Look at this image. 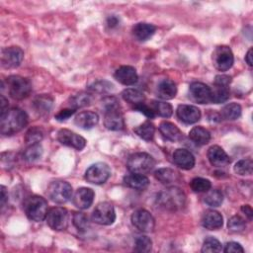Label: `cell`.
Segmentation results:
<instances>
[{"label": "cell", "mask_w": 253, "mask_h": 253, "mask_svg": "<svg viewBox=\"0 0 253 253\" xmlns=\"http://www.w3.org/2000/svg\"><path fill=\"white\" fill-rule=\"evenodd\" d=\"M123 99L127 102L130 105H138L140 103H143L145 100V96L142 92H140L137 89L134 88H126L122 93Z\"/></svg>", "instance_id": "cell-32"}, {"label": "cell", "mask_w": 253, "mask_h": 253, "mask_svg": "<svg viewBox=\"0 0 253 253\" xmlns=\"http://www.w3.org/2000/svg\"><path fill=\"white\" fill-rule=\"evenodd\" d=\"M190 187L196 193H204L211 188V183L209 179L196 177L190 182Z\"/></svg>", "instance_id": "cell-39"}, {"label": "cell", "mask_w": 253, "mask_h": 253, "mask_svg": "<svg viewBox=\"0 0 253 253\" xmlns=\"http://www.w3.org/2000/svg\"><path fill=\"white\" fill-rule=\"evenodd\" d=\"M241 211H242V212L248 217V219H252L253 211H252V208H251L249 205H243V206L241 207Z\"/></svg>", "instance_id": "cell-50"}, {"label": "cell", "mask_w": 253, "mask_h": 253, "mask_svg": "<svg viewBox=\"0 0 253 253\" xmlns=\"http://www.w3.org/2000/svg\"><path fill=\"white\" fill-rule=\"evenodd\" d=\"M52 103H53V99L46 94H42L38 96L35 100H34V108L36 110V112L39 115H46L49 113V111L51 110L52 107Z\"/></svg>", "instance_id": "cell-29"}, {"label": "cell", "mask_w": 253, "mask_h": 253, "mask_svg": "<svg viewBox=\"0 0 253 253\" xmlns=\"http://www.w3.org/2000/svg\"><path fill=\"white\" fill-rule=\"evenodd\" d=\"M152 247L151 239L146 235H139L134 240V251L149 252Z\"/></svg>", "instance_id": "cell-41"}, {"label": "cell", "mask_w": 253, "mask_h": 253, "mask_svg": "<svg viewBox=\"0 0 253 253\" xmlns=\"http://www.w3.org/2000/svg\"><path fill=\"white\" fill-rule=\"evenodd\" d=\"M189 138L197 145H205L211 140V132L203 126H194L189 132Z\"/></svg>", "instance_id": "cell-28"}, {"label": "cell", "mask_w": 253, "mask_h": 253, "mask_svg": "<svg viewBox=\"0 0 253 253\" xmlns=\"http://www.w3.org/2000/svg\"><path fill=\"white\" fill-rule=\"evenodd\" d=\"M234 56L227 45H218L212 52V63L219 71H226L233 65Z\"/></svg>", "instance_id": "cell-9"}, {"label": "cell", "mask_w": 253, "mask_h": 253, "mask_svg": "<svg viewBox=\"0 0 253 253\" xmlns=\"http://www.w3.org/2000/svg\"><path fill=\"white\" fill-rule=\"evenodd\" d=\"M131 223L141 232H151L155 226V220L152 214L144 210L139 209L131 214Z\"/></svg>", "instance_id": "cell-13"}, {"label": "cell", "mask_w": 253, "mask_h": 253, "mask_svg": "<svg viewBox=\"0 0 253 253\" xmlns=\"http://www.w3.org/2000/svg\"><path fill=\"white\" fill-rule=\"evenodd\" d=\"M223 224L222 215L213 210L207 211L202 217V225L209 230H216Z\"/></svg>", "instance_id": "cell-24"}, {"label": "cell", "mask_w": 253, "mask_h": 253, "mask_svg": "<svg viewBox=\"0 0 253 253\" xmlns=\"http://www.w3.org/2000/svg\"><path fill=\"white\" fill-rule=\"evenodd\" d=\"M75 112H76V110H75V109H72V108L63 109V110L59 111V112L55 115V120H57V121H59V122L65 121V120L69 119Z\"/></svg>", "instance_id": "cell-48"}, {"label": "cell", "mask_w": 253, "mask_h": 253, "mask_svg": "<svg viewBox=\"0 0 253 253\" xmlns=\"http://www.w3.org/2000/svg\"><path fill=\"white\" fill-rule=\"evenodd\" d=\"M133 110H136V111L142 113L145 117H147V118H149V119H153V118L155 117V114L153 113V111L151 110V108H150L148 105L144 104V102H143V103H140V104H138V105L133 106Z\"/></svg>", "instance_id": "cell-46"}, {"label": "cell", "mask_w": 253, "mask_h": 253, "mask_svg": "<svg viewBox=\"0 0 253 253\" xmlns=\"http://www.w3.org/2000/svg\"><path fill=\"white\" fill-rule=\"evenodd\" d=\"M211 103H213V104L224 103L229 98L230 92H229L228 86L213 84V87L211 88Z\"/></svg>", "instance_id": "cell-30"}, {"label": "cell", "mask_w": 253, "mask_h": 253, "mask_svg": "<svg viewBox=\"0 0 253 253\" xmlns=\"http://www.w3.org/2000/svg\"><path fill=\"white\" fill-rule=\"evenodd\" d=\"M57 140L66 146L73 147L77 150H81L86 145V140L81 135L77 134L74 131H71L70 129L61 128L57 132Z\"/></svg>", "instance_id": "cell-14"}, {"label": "cell", "mask_w": 253, "mask_h": 253, "mask_svg": "<svg viewBox=\"0 0 253 253\" xmlns=\"http://www.w3.org/2000/svg\"><path fill=\"white\" fill-rule=\"evenodd\" d=\"M223 251H224L225 253H237V252L243 253V252H244V249H243V247H242L239 243L234 242V241H230V242H227V243L224 245Z\"/></svg>", "instance_id": "cell-47"}, {"label": "cell", "mask_w": 253, "mask_h": 253, "mask_svg": "<svg viewBox=\"0 0 253 253\" xmlns=\"http://www.w3.org/2000/svg\"><path fill=\"white\" fill-rule=\"evenodd\" d=\"M227 227L231 232H241L246 228V222L241 216L233 215L228 219Z\"/></svg>", "instance_id": "cell-44"}, {"label": "cell", "mask_w": 253, "mask_h": 253, "mask_svg": "<svg viewBox=\"0 0 253 253\" xmlns=\"http://www.w3.org/2000/svg\"><path fill=\"white\" fill-rule=\"evenodd\" d=\"M47 197L55 204H64L72 196L71 185L63 180H56L51 182L46 190Z\"/></svg>", "instance_id": "cell-7"}, {"label": "cell", "mask_w": 253, "mask_h": 253, "mask_svg": "<svg viewBox=\"0 0 253 253\" xmlns=\"http://www.w3.org/2000/svg\"><path fill=\"white\" fill-rule=\"evenodd\" d=\"M24 58V51L20 46L4 47L1 51V64L4 68L18 67Z\"/></svg>", "instance_id": "cell-12"}, {"label": "cell", "mask_w": 253, "mask_h": 253, "mask_svg": "<svg viewBox=\"0 0 253 253\" xmlns=\"http://www.w3.org/2000/svg\"><path fill=\"white\" fill-rule=\"evenodd\" d=\"M222 250L221 243L214 237L210 236L205 239L203 246H202V252H220Z\"/></svg>", "instance_id": "cell-43"}, {"label": "cell", "mask_w": 253, "mask_h": 253, "mask_svg": "<svg viewBox=\"0 0 253 253\" xmlns=\"http://www.w3.org/2000/svg\"><path fill=\"white\" fill-rule=\"evenodd\" d=\"M115 79L123 85H133L138 80V75L134 67L129 65H124L119 67L114 73Z\"/></svg>", "instance_id": "cell-18"}, {"label": "cell", "mask_w": 253, "mask_h": 253, "mask_svg": "<svg viewBox=\"0 0 253 253\" xmlns=\"http://www.w3.org/2000/svg\"><path fill=\"white\" fill-rule=\"evenodd\" d=\"M189 93L191 99L198 104L211 103V87L203 82H192L189 86Z\"/></svg>", "instance_id": "cell-15"}, {"label": "cell", "mask_w": 253, "mask_h": 253, "mask_svg": "<svg viewBox=\"0 0 253 253\" xmlns=\"http://www.w3.org/2000/svg\"><path fill=\"white\" fill-rule=\"evenodd\" d=\"M45 219L51 229L56 231L64 230L68 225V211L64 208L53 207L48 210Z\"/></svg>", "instance_id": "cell-10"}, {"label": "cell", "mask_w": 253, "mask_h": 253, "mask_svg": "<svg viewBox=\"0 0 253 253\" xmlns=\"http://www.w3.org/2000/svg\"><path fill=\"white\" fill-rule=\"evenodd\" d=\"M28 125V115L20 108H11L0 114V130L4 135H13Z\"/></svg>", "instance_id": "cell-1"}, {"label": "cell", "mask_w": 253, "mask_h": 253, "mask_svg": "<svg viewBox=\"0 0 253 253\" xmlns=\"http://www.w3.org/2000/svg\"><path fill=\"white\" fill-rule=\"evenodd\" d=\"M173 162L176 166L184 170H190L195 166L194 155L185 148H178L173 152Z\"/></svg>", "instance_id": "cell-19"}, {"label": "cell", "mask_w": 253, "mask_h": 253, "mask_svg": "<svg viewBox=\"0 0 253 253\" xmlns=\"http://www.w3.org/2000/svg\"><path fill=\"white\" fill-rule=\"evenodd\" d=\"M89 89L97 93H109L114 89V85L106 80H97L89 85Z\"/></svg>", "instance_id": "cell-45"}, {"label": "cell", "mask_w": 253, "mask_h": 253, "mask_svg": "<svg viewBox=\"0 0 253 253\" xmlns=\"http://www.w3.org/2000/svg\"><path fill=\"white\" fill-rule=\"evenodd\" d=\"M7 105H8V100L3 95H1V114L8 110V108L6 107Z\"/></svg>", "instance_id": "cell-53"}, {"label": "cell", "mask_w": 253, "mask_h": 253, "mask_svg": "<svg viewBox=\"0 0 253 253\" xmlns=\"http://www.w3.org/2000/svg\"><path fill=\"white\" fill-rule=\"evenodd\" d=\"M111 175V169L104 162H97L89 166L85 172V180L88 183L101 185L104 184Z\"/></svg>", "instance_id": "cell-11"}, {"label": "cell", "mask_w": 253, "mask_h": 253, "mask_svg": "<svg viewBox=\"0 0 253 253\" xmlns=\"http://www.w3.org/2000/svg\"><path fill=\"white\" fill-rule=\"evenodd\" d=\"M154 177L162 184L172 185L181 181L180 174L171 168H160L154 172Z\"/></svg>", "instance_id": "cell-26"}, {"label": "cell", "mask_w": 253, "mask_h": 253, "mask_svg": "<svg viewBox=\"0 0 253 253\" xmlns=\"http://www.w3.org/2000/svg\"><path fill=\"white\" fill-rule=\"evenodd\" d=\"M72 221L74 226L79 231H86L89 227V220L85 213L80 211H75L72 216Z\"/></svg>", "instance_id": "cell-42"}, {"label": "cell", "mask_w": 253, "mask_h": 253, "mask_svg": "<svg viewBox=\"0 0 253 253\" xmlns=\"http://www.w3.org/2000/svg\"><path fill=\"white\" fill-rule=\"evenodd\" d=\"M178 119L187 125L197 123L201 119V111L193 105H179L176 111Z\"/></svg>", "instance_id": "cell-16"}, {"label": "cell", "mask_w": 253, "mask_h": 253, "mask_svg": "<svg viewBox=\"0 0 253 253\" xmlns=\"http://www.w3.org/2000/svg\"><path fill=\"white\" fill-rule=\"evenodd\" d=\"M23 210L27 217L33 221H42L47 213V202L44 198L32 195L25 199Z\"/></svg>", "instance_id": "cell-4"}, {"label": "cell", "mask_w": 253, "mask_h": 253, "mask_svg": "<svg viewBox=\"0 0 253 253\" xmlns=\"http://www.w3.org/2000/svg\"><path fill=\"white\" fill-rule=\"evenodd\" d=\"M6 86L9 95L16 100L27 98L32 91V84L30 80L19 75H11L7 77Z\"/></svg>", "instance_id": "cell-5"}, {"label": "cell", "mask_w": 253, "mask_h": 253, "mask_svg": "<svg viewBox=\"0 0 253 253\" xmlns=\"http://www.w3.org/2000/svg\"><path fill=\"white\" fill-rule=\"evenodd\" d=\"M95 193L91 188L81 187L79 188L72 199L74 206L80 210H86L93 204Z\"/></svg>", "instance_id": "cell-17"}, {"label": "cell", "mask_w": 253, "mask_h": 253, "mask_svg": "<svg viewBox=\"0 0 253 253\" xmlns=\"http://www.w3.org/2000/svg\"><path fill=\"white\" fill-rule=\"evenodd\" d=\"M159 131L164 138L173 142L179 141L183 138V133L180 130V128L170 122H162L159 125Z\"/></svg>", "instance_id": "cell-25"}, {"label": "cell", "mask_w": 253, "mask_h": 253, "mask_svg": "<svg viewBox=\"0 0 253 253\" xmlns=\"http://www.w3.org/2000/svg\"><path fill=\"white\" fill-rule=\"evenodd\" d=\"M206 193L207 194L204 197V201L208 206L214 208V207H219L222 204L223 195H222L221 191H219L217 189H213V190L210 189Z\"/></svg>", "instance_id": "cell-36"}, {"label": "cell", "mask_w": 253, "mask_h": 253, "mask_svg": "<svg viewBox=\"0 0 253 253\" xmlns=\"http://www.w3.org/2000/svg\"><path fill=\"white\" fill-rule=\"evenodd\" d=\"M186 195L176 186H170L161 191L156 197V203L166 211H176L185 206Z\"/></svg>", "instance_id": "cell-3"}, {"label": "cell", "mask_w": 253, "mask_h": 253, "mask_svg": "<svg viewBox=\"0 0 253 253\" xmlns=\"http://www.w3.org/2000/svg\"><path fill=\"white\" fill-rule=\"evenodd\" d=\"M149 107L151 108V110L153 111V113L155 115H158L163 118H169L173 114V108L167 102L153 100V101H151Z\"/></svg>", "instance_id": "cell-33"}, {"label": "cell", "mask_w": 253, "mask_h": 253, "mask_svg": "<svg viewBox=\"0 0 253 253\" xmlns=\"http://www.w3.org/2000/svg\"><path fill=\"white\" fill-rule=\"evenodd\" d=\"M253 170V162L251 158H245L237 161L234 165V171L236 174L244 176L251 175Z\"/></svg>", "instance_id": "cell-38"}, {"label": "cell", "mask_w": 253, "mask_h": 253, "mask_svg": "<svg viewBox=\"0 0 253 253\" xmlns=\"http://www.w3.org/2000/svg\"><path fill=\"white\" fill-rule=\"evenodd\" d=\"M124 184L131 189L143 191L149 186V179L143 174L130 173L124 177Z\"/></svg>", "instance_id": "cell-23"}, {"label": "cell", "mask_w": 253, "mask_h": 253, "mask_svg": "<svg viewBox=\"0 0 253 253\" xmlns=\"http://www.w3.org/2000/svg\"><path fill=\"white\" fill-rule=\"evenodd\" d=\"M154 166V158L145 152H136L131 154L126 162V167L131 173L145 174L150 172Z\"/></svg>", "instance_id": "cell-6"}, {"label": "cell", "mask_w": 253, "mask_h": 253, "mask_svg": "<svg viewBox=\"0 0 253 253\" xmlns=\"http://www.w3.org/2000/svg\"><path fill=\"white\" fill-rule=\"evenodd\" d=\"M99 122V116L92 111H83L77 114L74 118L76 126L83 129L93 128Z\"/></svg>", "instance_id": "cell-21"}, {"label": "cell", "mask_w": 253, "mask_h": 253, "mask_svg": "<svg viewBox=\"0 0 253 253\" xmlns=\"http://www.w3.org/2000/svg\"><path fill=\"white\" fill-rule=\"evenodd\" d=\"M241 106L237 103H229L221 109V117L228 121L237 120L241 116Z\"/></svg>", "instance_id": "cell-34"}, {"label": "cell", "mask_w": 253, "mask_h": 253, "mask_svg": "<svg viewBox=\"0 0 253 253\" xmlns=\"http://www.w3.org/2000/svg\"><path fill=\"white\" fill-rule=\"evenodd\" d=\"M8 200V193L4 186H1V207L3 208Z\"/></svg>", "instance_id": "cell-52"}, {"label": "cell", "mask_w": 253, "mask_h": 253, "mask_svg": "<svg viewBox=\"0 0 253 253\" xmlns=\"http://www.w3.org/2000/svg\"><path fill=\"white\" fill-rule=\"evenodd\" d=\"M92 220L101 225H110L116 220L114 206L109 202H102L96 206L92 212Z\"/></svg>", "instance_id": "cell-8"}, {"label": "cell", "mask_w": 253, "mask_h": 253, "mask_svg": "<svg viewBox=\"0 0 253 253\" xmlns=\"http://www.w3.org/2000/svg\"><path fill=\"white\" fill-rule=\"evenodd\" d=\"M42 138H43V131L38 126H33V127L29 128L25 135V140L29 145L35 144V143H40V141Z\"/></svg>", "instance_id": "cell-40"}, {"label": "cell", "mask_w": 253, "mask_h": 253, "mask_svg": "<svg viewBox=\"0 0 253 253\" xmlns=\"http://www.w3.org/2000/svg\"><path fill=\"white\" fill-rule=\"evenodd\" d=\"M230 82H231V76L226 75V74L216 75L214 80H213V84L223 85V86H229Z\"/></svg>", "instance_id": "cell-49"}, {"label": "cell", "mask_w": 253, "mask_h": 253, "mask_svg": "<svg viewBox=\"0 0 253 253\" xmlns=\"http://www.w3.org/2000/svg\"><path fill=\"white\" fill-rule=\"evenodd\" d=\"M91 102H92V96L88 93L81 92V93L74 95L70 99V106L72 109L77 110L79 108H83V107L90 105Z\"/></svg>", "instance_id": "cell-37"}, {"label": "cell", "mask_w": 253, "mask_h": 253, "mask_svg": "<svg viewBox=\"0 0 253 253\" xmlns=\"http://www.w3.org/2000/svg\"><path fill=\"white\" fill-rule=\"evenodd\" d=\"M245 61L250 67L252 66V48H249V50L247 51L245 55Z\"/></svg>", "instance_id": "cell-54"}, {"label": "cell", "mask_w": 253, "mask_h": 253, "mask_svg": "<svg viewBox=\"0 0 253 253\" xmlns=\"http://www.w3.org/2000/svg\"><path fill=\"white\" fill-rule=\"evenodd\" d=\"M133 131L142 139L146 140V141H150L153 139L154 137V133H155V126L154 125L149 122L146 121L144 123H142L141 125L135 126L133 128Z\"/></svg>", "instance_id": "cell-31"}, {"label": "cell", "mask_w": 253, "mask_h": 253, "mask_svg": "<svg viewBox=\"0 0 253 253\" xmlns=\"http://www.w3.org/2000/svg\"><path fill=\"white\" fill-rule=\"evenodd\" d=\"M43 149L42 146L40 143H35V144H30L23 153V157L26 161L28 162H34L38 159H40L42 155Z\"/></svg>", "instance_id": "cell-35"}, {"label": "cell", "mask_w": 253, "mask_h": 253, "mask_svg": "<svg viewBox=\"0 0 253 253\" xmlns=\"http://www.w3.org/2000/svg\"><path fill=\"white\" fill-rule=\"evenodd\" d=\"M156 31V27L149 23H137L132 28V36L139 42H144L151 38Z\"/></svg>", "instance_id": "cell-27"}, {"label": "cell", "mask_w": 253, "mask_h": 253, "mask_svg": "<svg viewBox=\"0 0 253 253\" xmlns=\"http://www.w3.org/2000/svg\"><path fill=\"white\" fill-rule=\"evenodd\" d=\"M208 158L214 167H224L230 163L227 153L218 145H212L208 149Z\"/></svg>", "instance_id": "cell-20"}, {"label": "cell", "mask_w": 253, "mask_h": 253, "mask_svg": "<svg viewBox=\"0 0 253 253\" xmlns=\"http://www.w3.org/2000/svg\"><path fill=\"white\" fill-rule=\"evenodd\" d=\"M177 94V87L173 80L162 79L156 86V95L162 100H171Z\"/></svg>", "instance_id": "cell-22"}, {"label": "cell", "mask_w": 253, "mask_h": 253, "mask_svg": "<svg viewBox=\"0 0 253 253\" xmlns=\"http://www.w3.org/2000/svg\"><path fill=\"white\" fill-rule=\"evenodd\" d=\"M118 24H119V19H118L116 16H110V17H108V19H107V25H108V27L114 28V27L118 26Z\"/></svg>", "instance_id": "cell-51"}, {"label": "cell", "mask_w": 253, "mask_h": 253, "mask_svg": "<svg viewBox=\"0 0 253 253\" xmlns=\"http://www.w3.org/2000/svg\"><path fill=\"white\" fill-rule=\"evenodd\" d=\"M104 108V125L110 130H121L125 127L124 117L120 111L119 101L115 97H107L102 101Z\"/></svg>", "instance_id": "cell-2"}]
</instances>
